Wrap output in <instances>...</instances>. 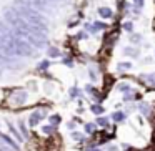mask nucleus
I'll list each match as a JSON object with an SVG mask.
<instances>
[{
	"instance_id": "nucleus-1",
	"label": "nucleus",
	"mask_w": 155,
	"mask_h": 151,
	"mask_svg": "<svg viewBox=\"0 0 155 151\" xmlns=\"http://www.w3.org/2000/svg\"><path fill=\"white\" fill-rule=\"evenodd\" d=\"M15 10H17V14L20 15L25 22H28L30 25H34V27H40V28H44V30H47L45 18H44V15H42L38 10H35V8H28V7H22V5H18V8H15Z\"/></svg>"
},
{
	"instance_id": "nucleus-2",
	"label": "nucleus",
	"mask_w": 155,
	"mask_h": 151,
	"mask_svg": "<svg viewBox=\"0 0 155 151\" xmlns=\"http://www.w3.org/2000/svg\"><path fill=\"white\" fill-rule=\"evenodd\" d=\"M0 50L5 57H15V35L14 32H5L0 35Z\"/></svg>"
},
{
	"instance_id": "nucleus-3",
	"label": "nucleus",
	"mask_w": 155,
	"mask_h": 151,
	"mask_svg": "<svg viewBox=\"0 0 155 151\" xmlns=\"http://www.w3.org/2000/svg\"><path fill=\"white\" fill-rule=\"evenodd\" d=\"M27 101H28V91L25 90H14L7 96V105L10 108H20L24 105H27Z\"/></svg>"
},
{
	"instance_id": "nucleus-4",
	"label": "nucleus",
	"mask_w": 155,
	"mask_h": 151,
	"mask_svg": "<svg viewBox=\"0 0 155 151\" xmlns=\"http://www.w3.org/2000/svg\"><path fill=\"white\" fill-rule=\"evenodd\" d=\"M34 53H35L34 45L15 35V55L17 57H32Z\"/></svg>"
},
{
	"instance_id": "nucleus-5",
	"label": "nucleus",
	"mask_w": 155,
	"mask_h": 151,
	"mask_svg": "<svg viewBox=\"0 0 155 151\" xmlns=\"http://www.w3.org/2000/svg\"><path fill=\"white\" fill-rule=\"evenodd\" d=\"M17 5L22 7H28V8H35V10H40L44 5H42V0H15Z\"/></svg>"
},
{
	"instance_id": "nucleus-6",
	"label": "nucleus",
	"mask_w": 155,
	"mask_h": 151,
	"mask_svg": "<svg viewBox=\"0 0 155 151\" xmlns=\"http://www.w3.org/2000/svg\"><path fill=\"white\" fill-rule=\"evenodd\" d=\"M0 140L4 141L7 146H10L14 151H20V146H18V143H15V140H12L8 134H4V133H0Z\"/></svg>"
},
{
	"instance_id": "nucleus-7",
	"label": "nucleus",
	"mask_w": 155,
	"mask_h": 151,
	"mask_svg": "<svg viewBox=\"0 0 155 151\" xmlns=\"http://www.w3.org/2000/svg\"><path fill=\"white\" fill-rule=\"evenodd\" d=\"M140 80L145 85H148V87H155V71H152V73H142Z\"/></svg>"
},
{
	"instance_id": "nucleus-8",
	"label": "nucleus",
	"mask_w": 155,
	"mask_h": 151,
	"mask_svg": "<svg viewBox=\"0 0 155 151\" xmlns=\"http://www.w3.org/2000/svg\"><path fill=\"white\" fill-rule=\"evenodd\" d=\"M7 126H8V130H10V133H12V134H14V136H15V140H17L18 143H22V141L25 140V138L22 136V133H20V131H18L17 128L14 126V123H12V121H7Z\"/></svg>"
},
{
	"instance_id": "nucleus-9",
	"label": "nucleus",
	"mask_w": 155,
	"mask_h": 151,
	"mask_svg": "<svg viewBox=\"0 0 155 151\" xmlns=\"http://www.w3.org/2000/svg\"><path fill=\"white\" fill-rule=\"evenodd\" d=\"M40 121H42V118H40V113H38V110H35L34 113L28 115V124H30V126H37Z\"/></svg>"
},
{
	"instance_id": "nucleus-10",
	"label": "nucleus",
	"mask_w": 155,
	"mask_h": 151,
	"mask_svg": "<svg viewBox=\"0 0 155 151\" xmlns=\"http://www.w3.org/2000/svg\"><path fill=\"white\" fill-rule=\"evenodd\" d=\"M125 118H127V115H125L124 111H120V110H117V111L112 113V120H114L115 123H124Z\"/></svg>"
},
{
	"instance_id": "nucleus-11",
	"label": "nucleus",
	"mask_w": 155,
	"mask_h": 151,
	"mask_svg": "<svg viewBox=\"0 0 155 151\" xmlns=\"http://www.w3.org/2000/svg\"><path fill=\"white\" fill-rule=\"evenodd\" d=\"M95 124H97V126H100V128H108V126H110V120H108L107 116H104V115H102V116H97Z\"/></svg>"
},
{
	"instance_id": "nucleus-12",
	"label": "nucleus",
	"mask_w": 155,
	"mask_h": 151,
	"mask_svg": "<svg viewBox=\"0 0 155 151\" xmlns=\"http://www.w3.org/2000/svg\"><path fill=\"white\" fill-rule=\"evenodd\" d=\"M98 15H100L102 18H112L114 17V12H112V8H108V7H100L98 8Z\"/></svg>"
},
{
	"instance_id": "nucleus-13",
	"label": "nucleus",
	"mask_w": 155,
	"mask_h": 151,
	"mask_svg": "<svg viewBox=\"0 0 155 151\" xmlns=\"http://www.w3.org/2000/svg\"><path fill=\"white\" fill-rule=\"evenodd\" d=\"M90 111H92L94 115H97V116H102V115L105 113V108L102 106L100 103H94V105L90 106Z\"/></svg>"
},
{
	"instance_id": "nucleus-14",
	"label": "nucleus",
	"mask_w": 155,
	"mask_h": 151,
	"mask_svg": "<svg viewBox=\"0 0 155 151\" xmlns=\"http://www.w3.org/2000/svg\"><path fill=\"white\" fill-rule=\"evenodd\" d=\"M140 95L138 93H130V91H127V93L124 95V98H122V100L125 101V103H128V101H134V100H140Z\"/></svg>"
},
{
	"instance_id": "nucleus-15",
	"label": "nucleus",
	"mask_w": 155,
	"mask_h": 151,
	"mask_svg": "<svg viewBox=\"0 0 155 151\" xmlns=\"http://www.w3.org/2000/svg\"><path fill=\"white\" fill-rule=\"evenodd\" d=\"M138 111H140L143 116H148L150 111H152V108H150V105H148V103H140V105H138Z\"/></svg>"
},
{
	"instance_id": "nucleus-16",
	"label": "nucleus",
	"mask_w": 155,
	"mask_h": 151,
	"mask_svg": "<svg viewBox=\"0 0 155 151\" xmlns=\"http://www.w3.org/2000/svg\"><path fill=\"white\" fill-rule=\"evenodd\" d=\"M117 70L118 71H128V70H132V63L130 61H120V63H117Z\"/></svg>"
},
{
	"instance_id": "nucleus-17",
	"label": "nucleus",
	"mask_w": 155,
	"mask_h": 151,
	"mask_svg": "<svg viewBox=\"0 0 155 151\" xmlns=\"http://www.w3.org/2000/svg\"><path fill=\"white\" fill-rule=\"evenodd\" d=\"M68 96H70V100H77L78 96H82L80 90H78V87H72L70 90H68Z\"/></svg>"
},
{
	"instance_id": "nucleus-18",
	"label": "nucleus",
	"mask_w": 155,
	"mask_h": 151,
	"mask_svg": "<svg viewBox=\"0 0 155 151\" xmlns=\"http://www.w3.org/2000/svg\"><path fill=\"white\" fill-rule=\"evenodd\" d=\"M60 121H62L60 115H50V116H48V123H50L52 126H55V128L60 124Z\"/></svg>"
},
{
	"instance_id": "nucleus-19",
	"label": "nucleus",
	"mask_w": 155,
	"mask_h": 151,
	"mask_svg": "<svg viewBox=\"0 0 155 151\" xmlns=\"http://www.w3.org/2000/svg\"><path fill=\"white\" fill-rule=\"evenodd\" d=\"M60 55H62V53H60V50H58L57 47H50V48L47 50V57H50V58H58Z\"/></svg>"
},
{
	"instance_id": "nucleus-20",
	"label": "nucleus",
	"mask_w": 155,
	"mask_h": 151,
	"mask_svg": "<svg viewBox=\"0 0 155 151\" xmlns=\"http://www.w3.org/2000/svg\"><path fill=\"white\" fill-rule=\"evenodd\" d=\"M84 130H85V133H88V134H95L97 124H95V123H85L84 124Z\"/></svg>"
},
{
	"instance_id": "nucleus-21",
	"label": "nucleus",
	"mask_w": 155,
	"mask_h": 151,
	"mask_svg": "<svg viewBox=\"0 0 155 151\" xmlns=\"http://www.w3.org/2000/svg\"><path fill=\"white\" fill-rule=\"evenodd\" d=\"M18 128H20V131H22V136H24L25 140H28V130H27V126H25V121L24 120L18 121Z\"/></svg>"
},
{
	"instance_id": "nucleus-22",
	"label": "nucleus",
	"mask_w": 155,
	"mask_h": 151,
	"mask_svg": "<svg viewBox=\"0 0 155 151\" xmlns=\"http://www.w3.org/2000/svg\"><path fill=\"white\" fill-rule=\"evenodd\" d=\"M72 140L78 141V143H84V141H87V138H85L82 133H78V131H74V133H72Z\"/></svg>"
},
{
	"instance_id": "nucleus-23",
	"label": "nucleus",
	"mask_w": 155,
	"mask_h": 151,
	"mask_svg": "<svg viewBox=\"0 0 155 151\" xmlns=\"http://www.w3.org/2000/svg\"><path fill=\"white\" fill-rule=\"evenodd\" d=\"M48 68H50V61H48V60H42L40 63H38L37 70H38V71H47Z\"/></svg>"
},
{
	"instance_id": "nucleus-24",
	"label": "nucleus",
	"mask_w": 155,
	"mask_h": 151,
	"mask_svg": "<svg viewBox=\"0 0 155 151\" xmlns=\"http://www.w3.org/2000/svg\"><path fill=\"white\" fill-rule=\"evenodd\" d=\"M124 53H125V55H130V57H134V58L138 57V50H137V48H132V47L124 48Z\"/></svg>"
},
{
	"instance_id": "nucleus-25",
	"label": "nucleus",
	"mask_w": 155,
	"mask_h": 151,
	"mask_svg": "<svg viewBox=\"0 0 155 151\" xmlns=\"http://www.w3.org/2000/svg\"><path fill=\"white\" fill-rule=\"evenodd\" d=\"M117 90L122 91V93H127V91H132V87L128 83H122V85H118V87H117Z\"/></svg>"
},
{
	"instance_id": "nucleus-26",
	"label": "nucleus",
	"mask_w": 155,
	"mask_h": 151,
	"mask_svg": "<svg viewBox=\"0 0 155 151\" xmlns=\"http://www.w3.org/2000/svg\"><path fill=\"white\" fill-rule=\"evenodd\" d=\"M55 131V126H52V124H45V126H42V133L45 134H52Z\"/></svg>"
},
{
	"instance_id": "nucleus-27",
	"label": "nucleus",
	"mask_w": 155,
	"mask_h": 151,
	"mask_svg": "<svg viewBox=\"0 0 155 151\" xmlns=\"http://www.w3.org/2000/svg\"><path fill=\"white\" fill-rule=\"evenodd\" d=\"M85 91H87L88 95H92V96H94L95 93H98V91H97V88H95L94 85H87V87H85Z\"/></svg>"
},
{
	"instance_id": "nucleus-28",
	"label": "nucleus",
	"mask_w": 155,
	"mask_h": 151,
	"mask_svg": "<svg viewBox=\"0 0 155 151\" xmlns=\"http://www.w3.org/2000/svg\"><path fill=\"white\" fill-rule=\"evenodd\" d=\"M62 63L67 65V67H74V60H72V57H65L64 60H62Z\"/></svg>"
},
{
	"instance_id": "nucleus-29",
	"label": "nucleus",
	"mask_w": 155,
	"mask_h": 151,
	"mask_svg": "<svg viewBox=\"0 0 155 151\" xmlns=\"http://www.w3.org/2000/svg\"><path fill=\"white\" fill-rule=\"evenodd\" d=\"M132 28H134L132 22H125V24H124V30H125V32H132Z\"/></svg>"
},
{
	"instance_id": "nucleus-30",
	"label": "nucleus",
	"mask_w": 155,
	"mask_h": 151,
	"mask_svg": "<svg viewBox=\"0 0 155 151\" xmlns=\"http://www.w3.org/2000/svg\"><path fill=\"white\" fill-rule=\"evenodd\" d=\"M88 73H90V80H92V81L97 80V71H95L94 68H90V70H88Z\"/></svg>"
},
{
	"instance_id": "nucleus-31",
	"label": "nucleus",
	"mask_w": 155,
	"mask_h": 151,
	"mask_svg": "<svg viewBox=\"0 0 155 151\" xmlns=\"http://www.w3.org/2000/svg\"><path fill=\"white\" fill-rule=\"evenodd\" d=\"M85 151H104V149H100L97 146H88V148H85Z\"/></svg>"
},
{
	"instance_id": "nucleus-32",
	"label": "nucleus",
	"mask_w": 155,
	"mask_h": 151,
	"mask_svg": "<svg viewBox=\"0 0 155 151\" xmlns=\"http://www.w3.org/2000/svg\"><path fill=\"white\" fill-rule=\"evenodd\" d=\"M75 124H77L75 121H68V123H67V128H68V130H75Z\"/></svg>"
},
{
	"instance_id": "nucleus-33",
	"label": "nucleus",
	"mask_w": 155,
	"mask_h": 151,
	"mask_svg": "<svg viewBox=\"0 0 155 151\" xmlns=\"http://www.w3.org/2000/svg\"><path fill=\"white\" fill-rule=\"evenodd\" d=\"M107 151H118V148L115 146V144H108V146H107Z\"/></svg>"
},
{
	"instance_id": "nucleus-34",
	"label": "nucleus",
	"mask_w": 155,
	"mask_h": 151,
	"mask_svg": "<svg viewBox=\"0 0 155 151\" xmlns=\"http://www.w3.org/2000/svg\"><path fill=\"white\" fill-rule=\"evenodd\" d=\"M143 2L145 0H134V4L137 5V7H143Z\"/></svg>"
},
{
	"instance_id": "nucleus-35",
	"label": "nucleus",
	"mask_w": 155,
	"mask_h": 151,
	"mask_svg": "<svg viewBox=\"0 0 155 151\" xmlns=\"http://www.w3.org/2000/svg\"><path fill=\"white\" fill-rule=\"evenodd\" d=\"M87 37H88V35L85 33V32H80V33H78V38H87Z\"/></svg>"
},
{
	"instance_id": "nucleus-36",
	"label": "nucleus",
	"mask_w": 155,
	"mask_h": 151,
	"mask_svg": "<svg viewBox=\"0 0 155 151\" xmlns=\"http://www.w3.org/2000/svg\"><path fill=\"white\" fill-rule=\"evenodd\" d=\"M47 2H54V0H47Z\"/></svg>"
}]
</instances>
